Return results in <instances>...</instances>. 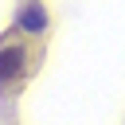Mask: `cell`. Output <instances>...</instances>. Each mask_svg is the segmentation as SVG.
I'll return each mask as SVG.
<instances>
[{"label": "cell", "mask_w": 125, "mask_h": 125, "mask_svg": "<svg viewBox=\"0 0 125 125\" xmlns=\"http://www.w3.org/2000/svg\"><path fill=\"white\" fill-rule=\"evenodd\" d=\"M27 70V47L20 39H4L0 43V90L4 86H16Z\"/></svg>", "instance_id": "6da1fadb"}, {"label": "cell", "mask_w": 125, "mask_h": 125, "mask_svg": "<svg viewBox=\"0 0 125 125\" xmlns=\"http://www.w3.org/2000/svg\"><path fill=\"white\" fill-rule=\"evenodd\" d=\"M43 27H47V12H43L35 0L23 4V12H20V31H35V35H39Z\"/></svg>", "instance_id": "7a4b0ae2"}]
</instances>
